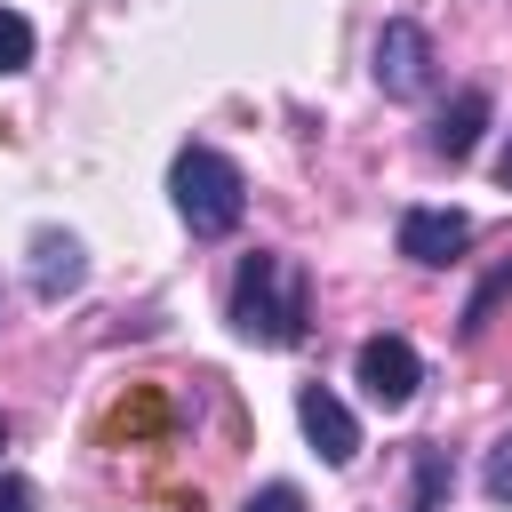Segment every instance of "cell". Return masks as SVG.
<instances>
[{
	"mask_svg": "<svg viewBox=\"0 0 512 512\" xmlns=\"http://www.w3.org/2000/svg\"><path fill=\"white\" fill-rule=\"evenodd\" d=\"M304 320H312V280H304V264L280 256V248L240 256V272H232V328H240L248 344H264V352H288V344H304Z\"/></svg>",
	"mask_w": 512,
	"mask_h": 512,
	"instance_id": "1",
	"label": "cell"
},
{
	"mask_svg": "<svg viewBox=\"0 0 512 512\" xmlns=\"http://www.w3.org/2000/svg\"><path fill=\"white\" fill-rule=\"evenodd\" d=\"M168 200H176V216H184L192 240H224V232H240V216H248V176H240L232 152L184 144V152L168 160Z\"/></svg>",
	"mask_w": 512,
	"mask_h": 512,
	"instance_id": "2",
	"label": "cell"
},
{
	"mask_svg": "<svg viewBox=\"0 0 512 512\" xmlns=\"http://www.w3.org/2000/svg\"><path fill=\"white\" fill-rule=\"evenodd\" d=\"M432 32L416 24V16H384V32H376V88L392 96V104H416V96H432Z\"/></svg>",
	"mask_w": 512,
	"mask_h": 512,
	"instance_id": "3",
	"label": "cell"
},
{
	"mask_svg": "<svg viewBox=\"0 0 512 512\" xmlns=\"http://www.w3.org/2000/svg\"><path fill=\"white\" fill-rule=\"evenodd\" d=\"M352 376H360V392H368L376 408H408L416 384H424V360H416L408 336H368V344L352 352Z\"/></svg>",
	"mask_w": 512,
	"mask_h": 512,
	"instance_id": "4",
	"label": "cell"
},
{
	"mask_svg": "<svg viewBox=\"0 0 512 512\" xmlns=\"http://www.w3.org/2000/svg\"><path fill=\"white\" fill-rule=\"evenodd\" d=\"M464 248H472V216H464V208H408V216H400V256H408V264H432V272H440V264H456Z\"/></svg>",
	"mask_w": 512,
	"mask_h": 512,
	"instance_id": "5",
	"label": "cell"
},
{
	"mask_svg": "<svg viewBox=\"0 0 512 512\" xmlns=\"http://www.w3.org/2000/svg\"><path fill=\"white\" fill-rule=\"evenodd\" d=\"M24 272H32V296H40V304H64V296L88 280V248H80L72 232L40 224V232H32V248H24Z\"/></svg>",
	"mask_w": 512,
	"mask_h": 512,
	"instance_id": "6",
	"label": "cell"
},
{
	"mask_svg": "<svg viewBox=\"0 0 512 512\" xmlns=\"http://www.w3.org/2000/svg\"><path fill=\"white\" fill-rule=\"evenodd\" d=\"M296 424H304V440L320 448V464H352V456H360V424H352V408H344L328 384H304V392H296Z\"/></svg>",
	"mask_w": 512,
	"mask_h": 512,
	"instance_id": "7",
	"label": "cell"
},
{
	"mask_svg": "<svg viewBox=\"0 0 512 512\" xmlns=\"http://www.w3.org/2000/svg\"><path fill=\"white\" fill-rule=\"evenodd\" d=\"M480 128H488V88H464V96L432 120V152H440V160H472Z\"/></svg>",
	"mask_w": 512,
	"mask_h": 512,
	"instance_id": "8",
	"label": "cell"
},
{
	"mask_svg": "<svg viewBox=\"0 0 512 512\" xmlns=\"http://www.w3.org/2000/svg\"><path fill=\"white\" fill-rule=\"evenodd\" d=\"M448 504V448H416V488H408V512H440Z\"/></svg>",
	"mask_w": 512,
	"mask_h": 512,
	"instance_id": "9",
	"label": "cell"
},
{
	"mask_svg": "<svg viewBox=\"0 0 512 512\" xmlns=\"http://www.w3.org/2000/svg\"><path fill=\"white\" fill-rule=\"evenodd\" d=\"M32 16H16V8H0V72H24L32 64Z\"/></svg>",
	"mask_w": 512,
	"mask_h": 512,
	"instance_id": "10",
	"label": "cell"
},
{
	"mask_svg": "<svg viewBox=\"0 0 512 512\" xmlns=\"http://www.w3.org/2000/svg\"><path fill=\"white\" fill-rule=\"evenodd\" d=\"M480 488H488V504H512V432L488 448V464H480Z\"/></svg>",
	"mask_w": 512,
	"mask_h": 512,
	"instance_id": "11",
	"label": "cell"
},
{
	"mask_svg": "<svg viewBox=\"0 0 512 512\" xmlns=\"http://www.w3.org/2000/svg\"><path fill=\"white\" fill-rule=\"evenodd\" d=\"M240 512H304V488H288V480H264Z\"/></svg>",
	"mask_w": 512,
	"mask_h": 512,
	"instance_id": "12",
	"label": "cell"
},
{
	"mask_svg": "<svg viewBox=\"0 0 512 512\" xmlns=\"http://www.w3.org/2000/svg\"><path fill=\"white\" fill-rule=\"evenodd\" d=\"M504 288H512V264H504V272H496V280H488V288H480V296L464 304V336H480V328H488V304H496Z\"/></svg>",
	"mask_w": 512,
	"mask_h": 512,
	"instance_id": "13",
	"label": "cell"
},
{
	"mask_svg": "<svg viewBox=\"0 0 512 512\" xmlns=\"http://www.w3.org/2000/svg\"><path fill=\"white\" fill-rule=\"evenodd\" d=\"M0 512H40V488L24 472H0Z\"/></svg>",
	"mask_w": 512,
	"mask_h": 512,
	"instance_id": "14",
	"label": "cell"
},
{
	"mask_svg": "<svg viewBox=\"0 0 512 512\" xmlns=\"http://www.w3.org/2000/svg\"><path fill=\"white\" fill-rule=\"evenodd\" d=\"M496 184H504V192H512V144H504V152H496Z\"/></svg>",
	"mask_w": 512,
	"mask_h": 512,
	"instance_id": "15",
	"label": "cell"
},
{
	"mask_svg": "<svg viewBox=\"0 0 512 512\" xmlns=\"http://www.w3.org/2000/svg\"><path fill=\"white\" fill-rule=\"evenodd\" d=\"M0 448H8V416H0Z\"/></svg>",
	"mask_w": 512,
	"mask_h": 512,
	"instance_id": "16",
	"label": "cell"
}]
</instances>
